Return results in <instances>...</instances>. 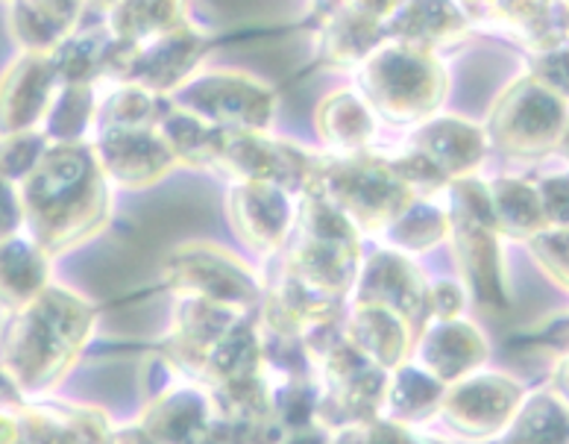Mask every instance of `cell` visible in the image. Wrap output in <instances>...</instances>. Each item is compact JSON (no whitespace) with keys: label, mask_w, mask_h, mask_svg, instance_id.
Segmentation results:
<instances>
[{"label":"cell","mask_w":569,"mask_h":444,"mask_svg":"<svg viewBox=\"0 0 569 444\" xmlns=\"http://www.w3.org/2000/svg\"><path fill=\"white\" fill-rule=\"evenodd\" d=\"M229 224L238 239L259 254H273L293 230V200L288 191L268 182H236L227 198Z\"/></svg>","instance_id":"4fadbf2b"},{"label":"cell","mask_w":569,"mask_h":444,"mask_svg":"<svg viewBox=\"0 0 569 444\" xmlns=\"http://www.w3.org/2000/svg\"><path fill=\"white\" fill-rule=\"evenodd\" d=\"M567 48H552V50H540L535 57V68H531V75L537 82H543L546 89L558 91L567 98Z\"/></svg>","instance_id":"e575fe53"},{"label":"cell","mask_w":569,"mask_h":444,"mask_svg":"<svg viewBox=\"0 0 569 444\" xmlns=\"http://www.w3.org/2000/svg\"><path fill=\"white\" fill-rule=\"evenodd\" d=\"M385 236L402 254L431 250V247L440 245L449 236V215L447 209H440L431 200L415 198L393 218Z\"/></svg>","instance_id":"f546056e"},{"label":"cell","mask_w":569,"mask_h":444,"mask_svg":"<svg viewBox=\"0 0 569 444\" xmlns=\"http://www.w3.org/2000/svg\"><path fill=\"white\" fill-rule=\"evenodd\" d=\"M426 297H429V286L420 277V268L406 254L388 250V254H376L367 263L358 280L356 304L385 306L411 322L426 306Z\"/></svg>","instance_id":"e0dca14e"},{"label":"cell","mask_w":569,"mask_h":444,"mask_svg":"<svg viewBox=\"0 0 569 444\" xmlns=\"http://www.w3.org/2000/svg\"><path fill=\"white\" fill-rule=\"evenodd\" d=\"M315 124H318V136L323 145H329L338 157L367 154L376 139L373 112L361 100V95L350 89L332 91L329 98L320 100Z\"/></svg>","instance_id":"ffe728a7"},{"label":"cell","mask_w":569,"mask_h":444,"mask_svg":"<svg viewBox=\"0 0 569 444\" xmlns=\"http://www.w3.org/2000/svg\"><path fill=\"white\" fill-rule=\"evenodd\" d=\"M443 383L426 374L420 365L417 368H399L397 377L385 383V397L382 406H388L393 424H420L429 418L431 412L440 410L443 401Z\"/></svg>","instance_id":"83f0119b"},{"label":"cell","mask_w":569,"mask_h":444,"mask_svg":"<svg viewBox=\"0 0 569 444\" xmlns=\"http://www.w3.org/2000/svg\"><path fill=\"white\" fill-rule=\"evenodd\" d=\"M212 404L194 388L164 392L162 401L147 412L144 433L156 444H206L212 436Z\"/></svg>","instance_id":"d6986e66"},{"label":"cell","mask_w":569,"mask_h":444,"mask_svg":"<svg viewBox=\"0 0 569 444\" xmlns=\"http://www.w3.org/2000/svg\"><path fill=\"white\" fill-rule=\"evenodd\" d=\"M162 116L159 98L132 82H114L107 98L98 100L94 132L103 130H150Z\"/></svg>","instance_id":"4dcf8cb0"},{"label":"cell","mask_w":569,"mask_h":444,"mask_svg":"<svg viewBox=\"0 0 569 444\" xmlns=\"http://www.w3.org/2000/svg\"><path fill=\"white\" fill-rule=\"evenodd\" d=\"M481 130L488 145L502 150L508 159H543L561 148L567 136V98L526 75L499 95Z\"/></svg>","instance_id":"277c9868"},{"label":"cell","mask_w":569,"mask_h":444,"mask_svg":"<svg viewBox=\"0 0 569 444\" xmlns=\"http://www.w3.org/2000/svg\"><path fill=\"white\" fill-rule=\"evenodd\" d=\"M18 198L41 250L80 245L109 221V180L91 145L44 150Z\"/></svg>","instance_id":"6da1fadb"},{"label":"cell","mask_w":569,"mask_h":444,"mask_svg":"<svg viewBox=\"0 0 569 444\" xmlns=\"http://www.w3.org/2000/svg\"><path fill=\"white\" fill-rule=\"evenodd\" d=\"M107 33L118 45L139 48L173 27L186 24V0H123L107 12Z\"/></svg>","instance_id":"cb8c5ba5"},{"label":"cell","mask_w":569,"mask_h":444,"mask_svg":"<svg viewBox=\"0 0 569 444\" xmlns=\"http://www.w3.org/2000/svg\"><path fill=\"white\" fill-rule=\"evenodd\" d=\"M488 18L499 21L511 36L526 41L535 53L563 45L561 0H497Z\"/></svg>","instance_id":"7402d4cb"},{"label":"cell","mask_w":569,"mask_h":444,"mask_svg":"<svg viewBox=\"0 0 569 444\" xmlns=\"http://www.w3.org/2000/svg\"><path fill=\"white\" fill-rule=\"evenodd\" d=\"M488 356V345L470 322L438 318L420 338V368L438 383H458Z\"/></svg>","instance_id":"ac0fdd59"},{"label":"cell","mask_w":569,"mask_h":444,"mask_svg":"<svg viewBox=\"0 0 569 444\" xmlns=\"http://www.w3.org/2000/svg\"><path fill=\"white\" fill-rule=\"evenodd\" d=\"M206 48H209V36L191 21L144 41L139 48H127V45L114 41L107 80L132 82L156 98L173 95L188 77L194 75Z\"/></svg>","instance_id":"ba28073f"},{"label":"cell","mask_w":569,"mask_h":444,"mask_svg":"<svg viewBox=\"0 0 569 444\" xmlns=\"http://www.w3.org/2000/svg\"><path fill=\"white\" fill-rule=\"evenodd\" d=\"M488 191L490 213L497 221L499 236H511V239L529 241L535 233H540L546 224L540 195H537V182L526 180H493L485 182Z\"/></svg>","instance_id":"d4e9b609"},{"label":"cell","mask_w":569,"mask_h":444,"mask_svg":"<svg viewBox=\"0 0 569 444\" xmlns=\"http://www.w3.org/2000/svg\"><path fill=\"white\" fill-rule=\"evenodd\" d=\"M86 0H27L24 12L33 18L36 24H41L48 33L57 36L59 41H66L71 30L77 27L82 16Z\"/></svg>","instance_id":"d6a6232c"},{"label":"cell","mask_w":569,"mask_h":444,"mask_svg":"<svg viewBox=\"0 0 569 444\" xmlns=\"http://www.w3.org/2000/svg\"><path fill=\"white\" fill-rule=\"evenodd\" d=\"M385 39L388 36H385L382 21H373V18L358 16L352 9L341 7L326 18L318 45L329 66L358 68Z\"/></svg>","instance_id":"603a6c76"},{"label":"cell","mask_w":569,"mask_h":444,"mask_svg":"<svg viewBox=\"0 0 569 444\" xmlns=\"http://www.w3.org/2000/svg\"><path fill=\"white\" fill-rule=\"evenodd\" d=\"M168 98L171 107L186 109L223 132H264L277 112V95L268 82L232 68L194 71Z\"/></svg>","instance_id":"52a82bcc"},{"label":"cell","mask_w":569,"mask_h":444,"mask_svg":"<svg viewBox=\"0 0 569 444\" xmlns=\"http://www.w3.org/2000/svg\"><path fill=\"white\" fill-rule=\"evenodd\" d=\"M89 3H94V7H100V9H103V12H109V9L121 7L123 0H89Z\"/></svg>","instance_id":"ab89813d"},{"label":"cell","mask_w":569,"mask_h":444,"mask_svg":"<svg viewBox=\"0 0 569 444\" xmlns=\"http://www.w3.org/2000/svg\"><path fill=\"white\" fill-rule=\"evenodd\" d=\"M567 415L563 397L540 395L520 404L511 418V436L505 444H567Z\"/></svg>","instance_id":"1f68e13d"},{"label":"cell","mask_w":569,"mask_h":444,"mask_svg":"<svg viewBox=\"0 0 569 444\" xmlns=\"http://www.w3.org/2000/svg\"><path fill=\"white\" fill-rule=\"evenodd\" d=\"M470 30V16L458 0H402L385 21V36L397 45L438 53L458 45Z\"/></svg>","instance_id":"2e32d148"},{"label":"cell","mask_w":569,"mask_h":444,"mask_svg":"<svg viewBox=\"0 0 569 444\" xmlns=\"http://www.w3.org/2000/svg\"><path fill=\"white\" fill-rule=\"evenodd\" d=\"M537 195H540L546 224L549 227H567V180L563 177H549V180L537 182Z\"/></svg>","instance_id":"d590c367"},{"label":"cell","mask_w":569,"mask_h":444,"mask_svg":"<svg viewBox=\"0 0 569 444\" xmlns=\"http://www.w3.org/2000/svg\"><path fill=\"white\" fill-rule=\"evenodd\" d=\"M62 82L50 53H30L18 59L3 82L0 95V130L24 132L33 124L44 121L57 100Z\"/></svg>","instance_id":"5bb4252c"},{"label":"cell","mask_w":569,"mask_h":444,"mask_svg":"<svg viewBox=\"0 0 569 444\" xmlns=\"http://www.w3.org/2000/svg\"><path fill=\"white\" fill-rule=\"evenodd\" d=\"M520 404L522 392L513 379L502 374H467L443 392L438 412L461 436L488 438L511 424Z\"/></svg>","instance_id":"8fae6325"},{"label":"cell","mask_w":569,"mask_h":444,"mask_svg":"<svg viewBox=\"0 0 569 444\" xmlns=\"http://www.w3.org/2000/svg\"><path fill=\"white\" fill-rule=\"evenodd\" d=\"M402 0H343V9H352L358 16L373 18V21H388L393 16V9L399 7Z\"/></svg>","instance_id":"8d00e7d4"},{"label":"cell","mask_w":569,"mask_h":444,"mask_svg":"<svg viewBox=\"0 0 569 444\" xmlns=\"http://www.w3.org/2000/svg\"><path fill=\"white\" fill-rule=\"evenodd\" d=\"M284 444H329L323 433H311V430H297Z\"/></svg>","instance_id":"74e56055"},{"label":"cell","mask_w":569,"mask_h":444,"mask_svg":"<svg viewBox=\"0 0 569 444\" xmlns=\"http://www.w3.org/2000/svg\"><path fill=\"white\" fill-rule=\"evenodd\" d=\"M488 136L479 124L456 116H435L417 127L411 150L429 159L447 180L470 177L488 157Z\"/></svg>","instance_id":"9a60e30c"},{"label":"cell","mask_w":569,"mask_h":444,"mask_svg":"<svg viewBox=\"0 0 569 444\" xmlns=\"http://www.w3.org/2000/svg\"><path fill=\"white\" fill-rule=\"evenodd\" d=\"M535 263H540L558 286H567V227H543L529 239Z\"/></svg>","instance_id":"836d02e7"},{"label":"cell","mask_w":569,"mask_h":444,"mask_svg":"<svg viewBox=\"0 0 569 444\" xmlns=\"http://www.w3.org/2000/svg\"><path fill=\"white\" fill-rule=\"evenodd\" d=\"M347 338L367 363L376 368H391V365L402 363V356H406L408 322L385 306L356 304Z\"/></svg>","instance_id":"44dd1931"},{"label":"cell","mask_w":569,"mask_h":444,"mask_svg":"<svg viewBox=\"0 0 569 444\" xmlns=\"http://www.w3.org/2000/svg\"><path fill=\"white\" fill-rule=\"evenodd\" d=\"M311 191L347 215L356 230L367 233L388 230L393 218L417 198L393 177L385 159H373L370 154L323 157Z\"/></svg>","instance_id":"5b68a950"},{"label":"cell","mask_w":569,"mask_h":444,"mask_svg":"<svg viewBox=\"0 0 569 444\" xmlns=\"http://www.w3.org/2000/svg\"><path fill=\"white\" fill-rule=\"evenodd\" d=\"M458 3H461L467 16H470V9H472V12H481V16H488L490 7H493L497 0H458Z\"/></svg>","instance_id":"f35d334b"},{"label":"cell","mask_w":569,"mask_h":444,"mask_svg":"<svg viewBox=\"0 0 569 444\" xmlns=\"http://www.w3.org/2000/svg\"><path fill=\"white\" fill-rule=\"evenodd\" d=\"M449 236L472 295L485 306H505V263L499 230L485 182L456 180L449 186Z\"/></svg>","instance_id":"8992f818"},{"label":"cell","mask_w":569,"mask_h":444,"mask_svg":"<svg viewBox=\"0 0 569 444\" xmlns=\"http://www.w3.org/2000/svg\"><path fill=\"white\" fill-rule=\"evenodd\" d=\"M156 132L162 136L171 157L186 165H218L220 145H223V136H227L212 124H206L203 118L191 116V112L177 107L164 109L159 116Z\"/></svg>","instance_id":"484cf974"},{"label":"cell","mask_w":569,"mask_h":444,"mask_svg":"<svg viewBox=\"0 0 569 444\" xmlns=\"http://www.w3.org/2000/svg\"><path fill=\"white\" fill-rule=\"evenodd\" d=\"M94 329L89 304L68 288H41L0 342V365L18 386L48 388L71 368Z\"/></svg>","instance_id":"7a4b0ae2"},{"label":"cell","mask_w":569,"mask_h":444,"mask_svg":"<svg viewBox=\"0 0 569 444\" xmlns=\"http://www.w3.org/2000/svg\"><path fill=\"white\" fill-rule=\"evenodd\" d=\"M320 162L323 157L268 132H227L218 154V165L227 168L236 182H268L288 195L311 191Z\"/></svg>","instance_id":"9c48e42d"},{"label":"cell","mask_w":569,"mask_h":444,"mask_svg":"<svg viewBox=\"0 0 569 444\" xmlns=\"http://www.w3.org/2000/svg\"><path fill=\"white\" fill-rule=\"evenodd\" d=\"M94 86H62L48 112V132L57 145H86L98 121Z\"/></svg>","instance_id":"f1b7e54d"},{"label":"cell","mask_w":569,"mask_h":444,"mask_svg":"<svg viewBox=\"0 0 569 444\" xmlns=\"http://www.w3.org/2000/svg\"><path fill=\"white\" fill-rule=\"evenodd\" d=\"M48 286V256L27 241H0V300L12 309L30 304Z\"/></svg>","instance_id":"4316f807"},{"label":"cell","mask_w":569,"mask_h":444,"mask_svg":"<svg viewBox=\"0 0 569 444\" xmlns=\"http://www.w3.org/2000/svg\"><path fill=\"white\" fill-rule=\"evenodd\" d=\"M168 277L182 297L229 306L236 313L238 306H250L259 297L256 274L236 256L212 245L179 247L168 259Z\"/></svg>","instance_id":"30bf717a"},{"label":"cell","mask_w":569,"mask_h":444,"mask_svg":"<svg viewBox=\"0 0 569 444\" xmlns=\"http://www.w3.org/2000/svg\"><path fill=\"white\" fill-rule=\"evenodd\" d=\"M91 150L107 180L118 182L123 189H150L177 165L156 127L94 132Z\"/></svg>","instance_id":"7c38bea8"},{"label":"cell","mask_w":569,"mask_h":444,"mask_svg":"<svg viewBox=\"0 0 569 444\" xmlns=\"http://www.w3.org/2000/svg\"><path fill=\"white\" fill-rule=\"evenodd\" d=\"M358 86L361 100L376 116L393 124H423L443 107L449 75L438 53L385 39L358 66Z\"/></svg>","instance_id":"3957f363"}]
</instances>
